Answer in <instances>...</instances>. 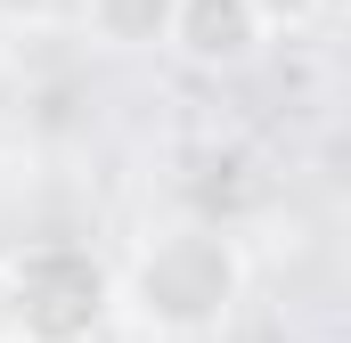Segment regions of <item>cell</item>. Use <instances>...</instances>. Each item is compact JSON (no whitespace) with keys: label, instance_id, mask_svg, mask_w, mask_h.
Here are the masks:
<instances>
[{"label":"cell","instance_id":"obj_1","mask_svg":"<svg viewBox=\"0 0 351 343\" xmlns=\"http://www.w3.org/2000/svg\"><path fill=\"white\" fill-rule=\"evenodd\" d=\"M237 294H245V254H237L221 229H204V221L147 237V246L131 254V270L114 278V303H123L147 335H164V343L213 335V327L237 311Z\"/></svg>","mask_w":351,"mask_h":343},{"label":"cell","instance_id":"obj_2","mask_svg":"<svg viewBox=\"0 0 351 343\" xmlns=\"http://www.w3.org/2000/svg\"><path fill=\"white\" fill-rule=\"evenodd\" d=\"M114 311L106 261L49 237L0 270V343H90Z\"/></svg>","mask_w":351,"mask_h":343},{"label":"cell","instance_id":"obj_3","mask_svg":"<svg viewBox=\"0 0 351 343\" xmlns=\"http://www.w3.org/2000/svg\"><path fill=\"white\" fill-rule=\"evenodd\" d=\"M262 41L269 33L245 0H172V16H164V49L188 58L196 74H237Z\"/></svg>","mask_w":351,"mask_h":343},{"label":"cell","instance_id":"obj_4","mask_svg":"<svg viewBox=\"0 0 351 343\" xmlns=\"http://www.w3.org/2000/svg\"><path fill=\"white\" fill-rule=\"evenodd\" d=\"M164 16H172V0H82L90 41H106V49H164Z\"/></svg>","mask_w":351,"mask_h":343},{"label":"cell","instance_id":"obj_5","mask_svg":"<svg viewBox=\"0 0 351 343\" xmlns=\"http://www.w3.org/2000/svg\"><path fill=\"white\" fill-rule=\"evenodd\" d=\"M245 8L262 16V33H302V25H311L327 0H245Z\"/></svg>","mask_w":351,"mask_h":343}]
</instances>
